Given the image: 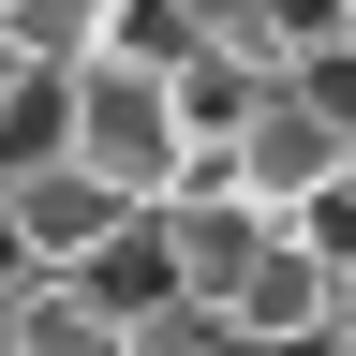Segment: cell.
Returning a JSON list of instances; mask_svg holds the SVG:
<instances>
[{
    "label": "cell",
    "mask_w": 356,
    "mask_h": 356,
    "mask_svg": "<svg viewBox=\"0 0 356 356\" xmlns=\"http://www.w3.org/2000/svg\"><path fill=\"white\" fill-rule=\"evenodd\" d=\"M60 163H89L119 208H163L178 178H193V149H178V104H163V74L149 60H89L60 74Z\"/></svg>",
    "instance_id": "cell-1"
},
{
    "label": "cell",
    "mask_w": 356,
    "mask_h": 356,
    "mask_svg": "<svg viewBox=\"0 0 356 356\" xmlns=\"http://www.w3.org/2000/svg\"><path fill=\"white\" fill-rule=\"evenodd\" d=\"M104 222H119V193H104L89 163H60V149L0 163V267H74Z\"/></svg>",
    "instance_id": "cell-2"
},
{
    "label": "cell",
    "mask_w": 356,
    "mask_h": 356,
    "mask_svg": "<svg viewBox=\"0 0 356 356\" xmlns=\"http://www.w3.org/2000/svg\"><path fill=\"white\" fill-rule=\"evenodd\" d=\"M341 149H356V134H327V119H312V104H297L282 74H267V104L238 119L222 178H238V193H267V208H297V193H327V178H341Z\"/></svg>",
    "instance_id": "cell-3"
},
{
    "label": "cell",
    "mask_w": 356,
    "mask_h": 356,
    "mask_svg": "<svg viewBox=\"0 0 356 356\" xmlns=\"http://www.w3.org/2000/svg\"><path fill=\"white\" fill-rule=\"evenodd\" d=\"M60 282H89V297L119 312V327H134V312H149V297H178V267H163V208H119L104 238H89V252L60 267Z\"/></svg>",
    "instance_id": "cell-4"
},
{
    "label": "cell",
    "mask_w": 356,
    "mask_h": 356,
    "mask_svg": "<svg viewBox=\"0 0 356 356\" xmlns=\"http://www.w3.org/2000/svg\"><path fill=\"white\" fill-rule=\"evenodd\" d=\"M15 356H134V327L89 282H60V267H30V297H15Z\"/></svg>",
    "instance_id": "cell-5"
},
{
    "label": "cell",
    "mask_w": 356,
    "mask_h": 356,
    "mask_svg": "<svg viewBox=\"0 0 356 356\" xmlns=\"http://www.w3.org/2000/svg\"><path fill=\"white\" fill-rule=\"evenodd\" d=\"M222 312H238V327H252V341H312V312H327V267H312V252H297V222H282V238H267V252H252V282H238V297H222Z\"/></svg>",
    "instance_id": "cell-6"
},
{
    "label": "cell",
    "mask_w": 356,
    "mask_h": 356,
    "mask_svg": "<svg viewBox=\"0 0 356 356\" xmlns=\"http://www.w3.org/2000/svg\"><path fill=\"white\" fill-rule=\"evenodd\" d=\"M104 15H119V0H0V44L44 60V74H74L89 44H104Z\"/></svg>",
    "instance_id": "cell-7"
},
{
    "label": "cell",
    "mask_w": 356,
    "mask_h": 356,
    "mask_svg": "<svg viewBox=\"0 0 356 356\" xmlns=\"http://www.w3.org/2000/svg\"><path fill=\"white\" fill-rule=\"evenodd\" d=\"M134 356H267V341L222 297H149V312H134Z\"/></svg>",
    "instance_id": "cell-8"
},
{
    "label": "cell",
    "mask_w": 356,
    "mask_h": 356,
    "mask_svg": "<svg viewBox=\"0 0 356 356\" xmlns=\"http://www.w3.org/2000/svg\"><path fill=\"white\" fill-rule=\"evenodd\" d=\"M193 44H208V15H193V0H119V15H104V60H149V74H178Z\"/></svg>",
    "instance_id": "cell-9"
},
{
    "label": "cell",
    "mask_w": 356,
    "mask_h": 356,
    "mask_svg": "<svg viewBox=\"0 0 356 356\" xmlns=\"http://www.w3.org/2000/svg\"><path fill=\"white\" fill-rule=\"evenodd\" d=\"M282 89H297V104L327 119V134H356V30H327V44H297V60H282Z\"/></svg>",
    "instance_id": "cell-10"
},
{
    "label": "cell",
    "mask_w": 356,
    "mask_h": 356,
    "mask_svg": "<svg viewBox=\"0 0 356 356\" xmlns=\"http://www.w3.org/2000/svg\"><path fill=\"white\" fill-rule=\"evenodd\" d=\"M282 222H297V252H312V267H356V178H327V193H297Z\"/></svg>",
    "instance_id": "cell-11"
},
{
    "label": "cell",
    "mask_w": 356,
    "mask_h": 356,
    "mask_svg": "<svg viewBox=\"0 0 356 356\" xmlns=\"http://www.w3.org/2000/svg\"><path fill=\"white\" fill-rule=\"evenodd\" d=\"M327 30H356L341 0H252V44H267V60H297V44H327Z\"/></svg>",
    "instance_id": "cell-12"
}]
</instances>
